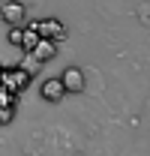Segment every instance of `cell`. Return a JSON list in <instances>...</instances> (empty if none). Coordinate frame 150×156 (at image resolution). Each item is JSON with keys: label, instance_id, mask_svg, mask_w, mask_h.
<instances>
[{"label": "cell", "instance_id": "cell-1", "mask_svg": "<svg viewBox=\"0 0 150 156\" xmlns=\"http://www.w3.org/2000/svg\"><path fill=\"white\" fill-rule=\"evenodd\" d=\"M30 156H72L75 153V138L66 129H36L27 141Z\"/></svg>", "mask_w": 150, "mask_h": 156}, {"label": "cell", "instance_id": "cell-2", "mask_svg": "<svg viewBox=\"0 0 150 156\" xmlns=\"http://www.w3.org/2000/svg\"><path fill=\"white\" fill-rule=\"evenodd\" d=\"M60 81H63L66 93H81V90H84V72H81L78 66H69V69H63Z\"/></svg>", "mask_w": 150, "mask_h": 156}, {"label": "cell", "instance_id": "cell-3", "mask_svg": "<svg viewBox=\"0 0 150 156\" xmlns=\"http://www.w3.org/2000/svg\"><path fill=\"white\" fill-rule=\"evenodd\" d=\"M36 30H39V36H42V39H48V42H51V39H63V36H66V27H63V24H60L57 18L36 21Z\"/></svg>", "mask_w": 150, "mask_h": 156}, {"label": "cell", "instance_id": "cell-4", "mask_svg": "<svg viewBox=\"0 0 150 156\" xmlns=\"http://www.w3.org/2000/svg\"><path fill=\"white\" fill-rule=\"evenodd\" d=\"M63 93H66V87H63V81H60V78H51V81H45V84H42V96L48 99V102L63 99Z\"/></svg>", "mask_w": 150, "mask_h": 156}, {"label": "cell", "instance_id": "cell-5", "mask_svg": "<svg viewBox=\"0 0 150 156\" xmlns=\"http://www.w3.org/2000/svg\"><path fill=\"white\" fill-rule=\"evenodd\" d=\"M27 84V72H3V90H21Z\"/></svg>", "mask_w": 150, "mask_h": 156}, {"label": "cell", "instance_id": "cell-6", "mask_svg": "<svg viewBox=\"0 0 150 156\" xmlns=\"http://www.w3.org/2000/svg\"><path fill=\"white\" fill-rule=\"evenodd\" d=\"M0 12H3V18H6V21H15V24L24 18V6H18V3H9V0L0 6Z\"/></svg>", "mask_w": 150, "mask_h": 156}, {"label": "cell", "instance_id": "cell-7", "mask_svg": "<svg viewBox=\"0 0 150 156\" xmlns=\"http://www.w3.org/2000/svg\"><path fill=\"white\" fill-rule=\"evenodd\" d=\"M33 57H36V60H51V57H54V42L42 39V42L36 45V51H33Z\"/></svg>", "mask_w": 150, "mask_h": 156}]
</instances>
